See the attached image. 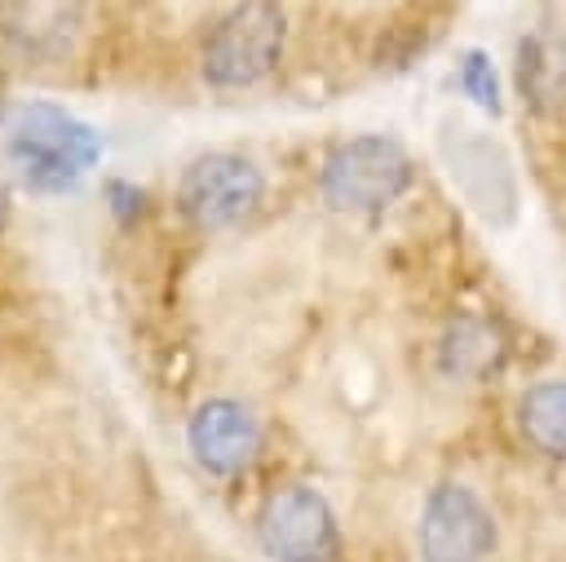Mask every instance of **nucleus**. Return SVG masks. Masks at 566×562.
<instances>
[{
  "label": "nucleus",
  "mask_w": 566,
  "mask_h": 562,
  "mask_svg": "<svg viewBox=\"0 0 566 562\" xmlns=\"http://www.w3.org/2000/svg\"><path fill=\"white\" fill-rule=\"evenodd\" d=\"M102 159V133L53 102L0 97V173L18 186L57 195Z\"/></svg>",
  "instance_id": "1"
},
{
  "label": "nucleus",
  "mask_w": 566,
  "mask_h": 562,
  "mask_svg": "<svg viewBox=\"0 0 566 562\" xmlns=\"http://www.w3.org/2000/svg\"><path fill=\"white\" fill-rule=\"evenodd\" d=\"M411 186V159L394 137H349L318 173V190L340 212H380Z\"/></svg>",
  "instance_id": "2"
},
{
  "label": "nucleus",
  "mask_w": 566,
  "mask_h": 562,
  "mask_svg": "<svg viewBox=\"0 0 566 562\" xmlns=\"http://www.w3.org/2000/svg\"><path fill=\"white\" fill-rule=\"evenodd\" d=\"M283 53V9L279 4H234L203 35V80L217 89L256 84L279 66Z\"/></svg>",
  "instance_id": "3"
},
{
  "label": "nucleus",
  "mask_w": 566,
  "mask_h": 562,
  "mask_svg": "<svg viewBox=\"0 0 566 562\" xmlns=\"http://www.w3.org/2000/svg\"><path fill=\"white\" fill-rule=\"evenodd\" d=\"M265 195V177L252 159L234 150H208L186 164L177 181V208L199 230H226L239 226Z\"/></svg>",
  "instance_id": "4"
},
{
  "label": "nucleus",
  "mask_w": 566,
  "mask_h": 562,
  "mask_svg": "<svg viewBox=\"0 0 566 562\" xmlns=\"http://www.w3.org/2000/svg\"><path fill=\"white\" fill-rule=\"evenodd\" d=\"M416 544L424 562H486L495 549V518L473 487L438 482L424 496Z\"/></svg>",
  "instance_id": "5"
},
{
  "label": "nucleus",
  "mask_w": 566,
  "mask_h": 562,
  "mask_svg": "<svg viewBox=\"0 0 566 562\" xmlns=\"http://www.w3.org/2000/svg\"><path fill=\"white\" fill-rule=\"evenodd\" d=\"M256 535L270 562H332L336 558V513L314 487H279L256 513Z\"/></svg>",
  "instance_id": "6"
},
{
  "label": "nucleus",
  "mask_w": 566,
  "mask_h": 562,
  "mask_svg": "<svg viewBox=\"0 0 566 562\" xmlns=\"http://www.w3.org/2000/svg\"><path fill=\"white\" fill-rule=\"evenodd\" d=\"M190 451L208 473H239L261 451V425L256 416L234 398H208L195 407L186 425Z\"/></svg>",
  "instance_id": "7"
},
{
  "label": "nucleus",
  "mask_w": 566,
  "mask_h": 562,
  "mask_svg": "<svg viewBox=\"0 0 566 562\" xmlns=\"http://www.w3.org/2000/svg\"><path fill=\"white\" fill-rule=\"evenodd\" d=\"M80 4H0V35L22 62L62 58L71 49Z\"/></svg>",
  "instance_id": "8"
},
{
  "label": "nucleus",
  "mask_w": 566,
  "mask_h": 562,
  "mask_svg": "<svg viewBox=\"0 0 566 562\" xmlns=\"http://www.w3.org/2000/svg\"><path fill=\"white\" fill-rule=\"evenodd\" d=\"M517 89L535 115L566 111V40L553 31H531L517 40Z\"/></svg>",
  "instance_id": "9"
},
{
  "label": "nucleus",
  "mask_w": 566,
  "mask_h": 562,
  "mask_svg": "<svg viewBox=\"0 0 566 562\" xmlns=\"http://www.w3.org/2000/svg\"><path fill=\"white\" fill-rule=\"evenodd\" d=\"M438 358H442V372L464 376V381H482V376L500 372V363H504V336L482 314H460V319L447 323L442 345H438Z\"/></svg>",
  "instance_id": "10"
},
{
  "label": "nucleus",
  "mask_w": 566,
  "mask_h": 562,
  "mask_svg": "<svg viewBox=\"0 0 566 562\" xmlns=\"http://www.w3.org/2000/svg\"><path fill=\"white\" fill-rule=\"evenodd\" d=\"M522 438L544 456H566V381H539L517 403Z\"/></svg>",
  "instance_id": "11"
},
{
  "label": "nucleus",
  "mask_w": 566,
  "mask_h": 562,
  "mask_svg": "<svg viewBox=\"0 0 566 562\" xmlns=\"http://www.w3.org/2000/svg\"><path fill=\"white\" fill-rule=\"evenodd\" d=\"M455 80H460V89H464L482 111L500 115V80H495V66H491V58H486L482 49H469V53L460 58Z\"/></svg>",
  "instance_id": "12"
},
{
  "label": "nucleus",
  "mask_w": 566,
  "mask_h": 562,
  "mask_svg": "<svg viewBox=\"0 0 566 562\" xmlns=\"http://www.w3.org/2000/svg\"><path fill=\"white\" fill-rule=\"evenodd\" d=\"M106 199H111V208H115V217H133V212H142V190L137 186H128V181H106Z\"/></svg>",
  "instance_id": "13"
}]
</instances>
